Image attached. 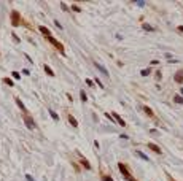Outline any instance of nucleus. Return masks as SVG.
I'll return each mask as SVG.
<instances>
[{
  "label": "nucleus",
  "instance_id": "1",
  "mask_svg": "<svg viewBox=\"0 0 183 181\" xmlns=\"http://www.w3.org/2000/svg\"><path fill=\"white\" fill-rule=\"evenodd\" d=\"M118 168H120V172H121V173H123V176H124V178H126V180H127V181H137L135 178L132 176V173H131V172H129V168H127V165H126V164H123V162H120V164H118Z\"/></svg>",
  "mask_w": 183,
  "mask_h": 181
},
{
  "label": "nucleus",
  "instance_id": "2",
  "mask_svg": "<svg viewBox=\"0 0 183 181\" xmlns=\"http://www.w3.org/2000/svg\"><path fill=\"white\" fill-rule=\"evenodd\" d=\"M10 18H11V26H13V27H18V26H21V24H22V18H21V14H19L16 10H13L10 13Z\"/></svg>",
  "mask_w": 183,
  "mask_h": 181
},
{
  "label": "nucleus",
  "instance_id": "3",
  "mask_svg": "<svg viewBox=\"0 0 183 181\" xmlns=\"http://www.w3.org/2000/svg\"><path fill=\"white\" fill-rule=\"evenodd\" d=\"M22 121H24V124H26V127H27V129H30V130L37 129L35 121H34V119L29 116V113H24V114H22Z\"/></svg>",
  "mask_w": 183,
  "mask_h": 181
},
{
  "label": "nucleus",
  "instance_id": "4",
  "mask_svg": "<svg viewBox=\"0 0 183 181\" xmlns=\"http://www.w3.org/2000/svg\"><path fill=\"white\" fill-rule=\"evenodd\" d=\"M46 40H48L49 43H51L53 46H56V48L59 49V53L62 54V56H65V51H64V46H62V43H61V41H58V40L53 37V35H51V37H46Z\"/></svg>",
  "mask_w": 183,
  "mask_h": 181
},
{
  "label": "nucleus",
  "instance_id": "5",
  "mask_svg": "<svg viewBox=\"0 0 183 181\" xmlns=\"http://www.w3.org/2000/svg\"><path fill=\"white\" fill-rule=\"evenodd\" d=\"M96 68H97V70H99V72H100V73H102V75H104V76H107V78H110V75H108V72H107V68H105V67H104V65H102V64H99V62H96Z\"/></svg>",
  "mask_w": 183,
  "mask_h": 181
},
{
  "label": "nucleus",
  "instance_id": "6",
  "mask_svg": "<svg viewBox=\"0 0 183 181\" xmlns=\"http://www.w3.org/2000/svg\"><path fill=\"white\" fill-rule=\"evenodd\" d=\"M173 80H175V83H178V84H182V83H183V68H182V70H178L177 73H175Z\"/></svg>",
  "mask_w": 183,
  "mask_h": 181
},
{
  "label": "nucleus",
  "instance_id": "7",
  "mask_svg": "<svg viewBox=\"0 0 183 181\" xmlns=\"http://www.w3.org/2000/svg\"><path fill=\"white\" fill-rule=\"evenodd\" d=\"M111 116H113V119H116V121H118V124H120L121 127H126L124 119H123V118H121L120 114H118V113H111Z\"/></svg>",
  "mask_w": 183,
  "mask_h": 181
},
{
  "label": "nucleus",
  "instance_id": "8",
  "mask_svg": "<svg viewBox=\"0 0 183 181\" xmlns=\"http://www.w3.org/2000/svg\"><path fill=\"white\" fill-rule=\"evenodd\" d=\"M148 148L151 149L153 153H156V154H162V149L158 146V145H154V143H148Z\"/></svg>",
  "mask_w": 183,
  "mask_h": 181
},
{
  "label": "nucleus",
  "instance_id": "9",
  "mask_svg": "<svg viewBox=\"0 0 183 181\" xmlns=\"http://www.w3.org/2000/svg\"><path fill=\"white\" fill-rule=\"evenodd\" d=\"M38 30L45 35V37H51V32H49V29H46L45 26H38Z\"/></svg>",
  "mask_w": 183,
  "mask_h": 181
},
{
  "label": "nucleus",
  "instance_id": "10",
  "mask_svg": "<svg viewBox=\"0 0 183 181\" xmlns=\"http://www.w3.org/2000/svg\"><path fill=\"white\" fill-rule=\"evenodd\" d=\"M142 108H143V111L146 113V116H150V118H154V113H153V110H151L150 107H146V105H143Z\"/></svg>",
  "mask_w": 183,
  "mask_h": 181
},
{
  "label": "nucleus",
  "instance_id": "11",
  "mask_svg": "<svg viewBox=\"0 0 183 181\" xmlns=\"http://www.w3.org/2000/svg\"><path fill=\"white\" fill-rule=\"evenodd\" d=\"M14 102H16V105H18V107L21 108L22 111H24V113H27V111H26V107H24V103L21 102V99H18V97H16V99H14Z\"/></svg>",
  "mask_w": 183,
  "mask_h": 181
},
{
  "label": "nucleus",
  "instance_id": "12",
  "mask_svg": "<svg viewBox=\"0 0 183 181\" xmlns=\"http://www.w3.org/2000/svg\"><path fill=\"white\" fill-rule=\"evenodd\" d=\"M68 122L72 124L73 127H78V121H77V119H75V118H73L72 114H68Z\"/></svg>",
  "mask_w": 183,
  "mask_h": 181
},
{
  "label": "nucleus",
  "instance_id": "13",
  "mask_svg": "<svg viewBox=\"0 0 183 181\" xmlns=\"http://www.w3.org/2000/svg\"><path fill=\"white\" fill-rule=\"evenodd\" d=\"M142 27H143V30H146V32H153V30H154V27L150 26V24H142Z\"/></svg>",
  "mask_w": 183,
  "mask_h": 181
},
{
  "label": "nucleus",
  "instance_id": "14",
  "mask_svg": "<svg viewBox=\"0 0 183 181\" xmlns=\"http://www.w3.org/2000/svg\"><path fill=\"white\" fill-rule=\"evenodd\" d=\"M43 68H45V72H46V73L49 75V76H54V72L51 70V67H49V65H45Z\"/></svg>",
  "mask_w": 183,
  "mask_h": 181
},
{
  "label": "nucleus",
  "instance_id": "15",
  "mask_svg": "<svg viewBox=\"0 0 183 181\" xmlns=\"http://www.w3.org/2000/svg\"><path fill=\"white\" fill-rule=\"evenodd\" d=\"M150 73H151V68H150V67H148V68H143V70L140 72V75H142V76H148Z\"/></svg>",
  "mask_w": 183,
  "mask_h": 181
},
{
  "label": "nucleus",
  "instance_id": "16",
  "mask_svg": "<svg viewBox=\"0 0 183 181\" xmlns=\"http://www.w3.org/2000/svg\"><path fill=\"white\" fill-rule=\"evenodd\" d=\"M173 102H177V103L183 105V97H180V95L177 94V95H173Z\"/></svg>",
  "mask_w": 183,
  "mask_h": 181
},
{
  "label": "nucleus",
  "instance_id": "17",
  "mask_svg": "<svg viewBox=\"0 0 183 181\" xmlns=\"http://www.w3.org/2000/svg\"><path fill=\"white\" fill-rule=\"evenodd\" d=\"M49 114H51V118L54 119V121H58V119H59V114L54 111V110H49Z\"/></svg>",
  "mask_w": 183,
  "mask_h": 181
},
{
  "label": "nucleus",
  "instance_id": "18",
  "mask_svg": "<svg viewBox=\"0 0 183 181\" xmlns=\"http://www.w3.org/2000/svg\"><path fill=\"white\" fill-rule=\"evenodd\" d=\"M80 97H81V102H88V95H86V92H84V90L80 92Z\"/></svg>",
  "mask_w": 183,
  "mask_h": 181
},
{
  "label": "nucleus",
  "instance_id": "19",
  "mask_svg": "<svg viewBox=\"0 0 183 181\" xmlns=\"http://www.w3.org/2000/svg\"><path fill=\"white\" fill-rule=\"evenodd\" d=\"M81 164H83V167L86 168V170H89V168H91V165H89V162H88L86 159H81Z\"/></svg>",
  "mask_w": 183,
  "mask_h": 181
},
{
  "label": "nucleus",
  "instance_id": "20",
  "mask_svg": "<svg viewBox=\"0 0 183 181\" xmlns=\"http://www.w3.org/2000/svg\"><path fill=\"white\" fill-rule=\"evenodd\" d=\"M135 154H137V156H139V157H140V159H143V160H150V159H148V157H146V156H145V154H143V153H142V151H137Z\"/></svg>",
  "mask_w": 183,
  "mask_h": 181
},
{
  "label": "nucleus",
  "instance_id": "21",
  "mask_svg": "<svg viewBox=\"0 0 183 181\" xmlns=\"http://www.w3.org/2000/svg\"><path fill=\"white\" fill-rule=\"evenodd\" d=\"M154 78H156V81H161V78H162V73H161V70H158L156 73H154Z\"/></svg>",
  "mask_w": 183,
  "mask_h": 181
},
{
  "label": "nucleus",
  "instance_id": "22",
  "mask_svg": "<svg viewBox=\"0 0 183 181\" xmlns=\"http://www.w3.org/2000/svg\"><path fill=\"white\" fill-rule=\"evenodd\" d=\"M3 83L8 86H13V81H11V78H3Z\"/></svg>",
  "mask_w": 183,
  "mask_h": 181
},
{
  "label": "nucleus",
  "instance_id": "23",
  "mask_svg": "<svg viewBox=\"0 0 183 181\" xmlns=\"http://www.w3.org/2000/svg\"><path fill=\"white\" fill-rule=\"evenodd\" d=\"M102 181H113V178L108 176V175H104V176H102Z\"/></svg>",
  "mask_w": 183,
  "mask_h": 181
},
{
  "label": "nucleus",
  "instance_id": "24",
  "mask_svg": "<svg viewBox=\"0 0 183 181\" xmlns=\"http://www.w3.org/2000/svg\"><path fill=\"white\" fill-rule=\"evenodd\" d=\"M72 11H77V13H80V11H81V8H80V6H77V5H72Z\"/></svg>",
  "mask_w": 183,
  "mask_h": 181
},
{
  "label": "nucleus",
  "instance_id": "25",
  "mask_svg": "<svg viewBox=\"0 0 183 181\" xmlns=\"http://www.w3.org/2000/svg\"><path fill=\"white\" fill-rule=\"evenodd\" d=\"M11 76H13L14 80H19V78H21V76H19V73H18V72H13V73H11Z\"/></svg>",
  "mask_w": 183,
  "mask_h": 181
},
{
  "label": "nucleus",
  "instance_id": "26",
  "mask_svg": "<svg viewBox=\"0 0 183 181\" xmlns=\"http://www.w3.org/2000/svg\"><path fill=\"white\" fill-rule=\"evenodd\" d=\"M96 83H97V84H99V87H100V89H104V84H102V83H100V80H99V78H96Z\"/></svg>",
  "mask_w": 183,
  "mask_h": 181
},
{
  "label": "nucleus",
  "instance_id": "27",
  "mask_svg": "<svg viewBox=\"0 0 183 181\" xmlns=\"http://www.w3.org/2000/svg\"><path fill=\"white\" fill-rule=\"evenodd\" d=\"M54 26H58V27H59V29H62V26H61V22H59V21H58V19H54Z\"/></svg>",
  "mask_w": 183,
  "mask_h": 181
},
{
  "label": "nucleus",
  "instance_id": "28",
  "mask_svg": "<svg viewBox=\"0 0 183 181\" xmlns=\"http://www.w3.org/2000/svg\"><path fill=\"white\" fill-rule=\"evenodd\" d=\"M86 84H88V86H91V87H92V86H94V83H92V81H91V80H86Z\"/></svg>",
  "mask_w": 183,
  "mask_h": 181
},
{
  "label": "nucleus",
  "instance_id": "29",
  "mask_svg": "<svg viewBox=\"0 0 183 181\" xmlns=\"http://www.w3.org/2000/svg\"><path fill=\"white\" fill-rule=\"evenodd\" d=\"M26 178H27V181H35V180H34V178H32L30 175H26Z\"/></svg>",
  "mask_w": 183,
  "mask_h": 181
},
{
  "label": "nucleus",
  "instance_id": "30",
  "mask_svg": "<svg viewBox=\"0 0 183 181\" xmlns=\"http://www.w3.org/2000/svg\"><path fill=\"white\" fill-rule=\"evenodd\" d=\"M178 30H180V32H183V26H178Z\"/></svg>",
  "mask_w": 183,
  "mask_h": 181
},
{
  "label": "nucleus",
  "instance_id": "31",
  "mask_svg": "<svg viewBox=\"0 0 183 181\" xmlns=\"http://www.w3.org/2000/svg\"><path fill=\"white\" fill-rule=\"evenodd\" d=\"M169 178H170V176H169ZM170 181H175V180H173V178H170Z\"/></svg>",
  "mask_w": 183,
  "mask_h": 181
}]
</instances>
